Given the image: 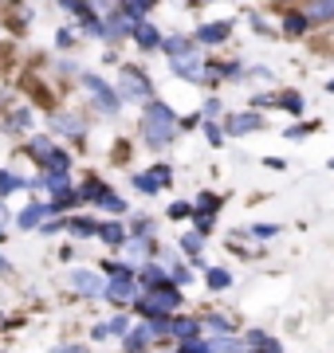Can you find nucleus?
I'll return each mask as SVG.
<instances>
[{
    "mask_svg": "<svg viewBox=\"0 0 334 353\" xmlns=\"http://www.w3.org/2000/svg\"><path fill=\"white\" fill-rule=\"evenodd\" d=\"M141 134H146V141H150L154 150H161V145L173 141V134H177V118H173V110H169L166 102H150V106H146Z\"/></svg>",
    "mask_w": 334,
    "mask_h": 353,
    "instance_id": "f257e3e1",
    "label": "nucleus"
},
{
    "mask_svg": "<svg viewBox=\"0 0 334 353\" xmlns=\"http://www.w3.org/2000/svg\"><path fill=\"white\" fill-rule=\"evenodd\" d=\"M118 94H122L126 102H150V99H154V87H150V79L141 75L138 67H122Z\"/></svg>",
    "mask_w": 334,
    "mask_h": 353,
    "instance_id": "f03ea898",
    "label": "nucleus"
},
{
    "mask_svg": "<svg viewBox=\"0 0 334 353\" xmlns=\"http://www.w3.org/2000/svg\"><path fill=\"white\" fill-rule=\"evenodd\" d=\"M67 283L79 290V294H87V299H95L99 290H103V279L95 275V271H87V267H79V271H71L67 275Z\"/></svg>",
    "mask_w": 334,
    "mask_h": 353,
    "instance_id": "7ed1b4c3",
    "label": "nucleus"
},
{
    "mask_svg": "<svg viewBox=\"0 0 334 353\" xmlns=\"http://www.w3.org/2000/svg\"><path fill=\"white\" fill-rule=\"evenodd\" d=\"M134 294H138V287H134V279L122 275V279H110V287H106V299L115 306H130L134 303Z\"/></svg>",
    "mask_w": 334,
    "mask_h": 353,
    "instance_id": "20e7f679",
    "label": "nucleus"
},
{
    "mask_svg": "<svg viewBox=\"0 0 334 353\" xmlns=\"http://www.w3.org/2000/svg\"><path fill=\"white\" fill-rule=\"evenodd\" d=\"M169 67H173V75L181 79H201V51H185V55H177V59H169Z\"/></svg>",
    "mask_w": 334,
    "mask_h": 353,
    "instance_id": "39448f33",
    "label": "nucleus"
},
{
    "mask_svg": "<svg viewBox=\"0 0 334 353\" xmlns=\"http://www.w3.org/2000/svg\"><path fill=\"white\" fill-rule=\"evenodd\" d=\"M87 90L95 94V99H99V106H103V114H115V110H118V94H115L110 87H106L103 79H95V75H90V79H87Z\"/></svg>",
    "mask_w": 334,
    "mask_h": 353,
    "instance_id": "423d86ee",
    "label": "nucleus"
},
{
    "mask_svg": "<svg viewBox=\"0 0 334 353\" xmlns=\"http://www.w3.org/2000/svg\"><path fill=\"white\" fill-rule=\"evenodd\" d=\"M141 192H157V189H166L169 185V165H157V169H150V173H141L138 181H134Z\"/></svg>",
    "mask_w": 334,
    "mask_h": 353,
    "instance_id": "0eeeda50",
    "label": "nucleus"
},
{
    "mask_svg": "<svg viewBox=\"0 0 334 353\" xmlns=\"http://www.w3.org/2000/svg\"><path fill=\"white\" fill-rule=\"evenodd\" d=\"M150 303L157 306V314H169V310L181 306V294H177V287H157L154 294H150Z\"/></svg>",
    "mask_w": 334,
    "mask_h": 353,
    "instance_id": "6e6552de",
    "label": "nucleus"
},
{
    "mask_svg": "<svg viewBox=\"0 0 334 353\" xmlns=\"http://www.w3.org/2000/svg\"><path fill=\"white\" fill-rule=\"evenodd\" d=\"M169 334L181 341H201V322L197 318H177L173 326H169Z\"/></svg>",
    "mask_w": 334,
    "mask_h": 353,
    "instance_id": "1a4fd4ad",
    "label": "nucleus"
},
{
    "mask_svg": "<svg viewBox=\"0 0 334 353\" xmlns=\"http://www.w3.org/2000/svg\"><path fill=\"white\" fill-rule=\"evenodd\" d=\"M134 39H138V48H157V43H161V36H157V28L150 24V20H138V24H134Z\"/></svg>",
    "mask_w": 334,
    "mask_h": 353,
    "instance_id": "9d476101",
    "label": "nucleus"
},
{
    "mask_svg": "<svg viewBox=\"0 0 334 353\" xmlns=\"http://www.w3.org/2000/svg\"><path fill=\"white\" fill-rule=\"evenodd\" d=\"M28 157H36L39 165H52V157H55V145L48 138H32L28 141Z\"/></svg>",
    "mask_w": 334,
    "mask_h": 353,
    "instance_id": "9b49d317",
    "label": "nucleus"
},
{
    "mask_svg": "<svg viewBox=\"0 0 334 353\" xmlns=\"http://www.w3.org/2000/svg\"><path fill=\"white\" fill-rule=\"evenodd\" d=\"M43 216H52V204H32V208L20 212L16 224H20V228H39V224H43Z\"/></svg>",
    "mask_w": 334,
    "mask_h": 353,
    "instance_id": "f8f14e48",
    "label": "nucleus"
},
{
    "mask_svg": "<svg viewBox=\"0 0 334 353\" xmlns=\"http://www.w3.org/2000/svg\"><path fill=\"white\" fill-rule=\"evenodd\" d=\"M99 236H103V240L110 243V248H126V240H130L126 228H122V224H103V228H99Z\"/></svg>",
    "mask_w": 334,
    "mask_h": 353,
    "instance_id": "ddd939ff",
    "label": "nucleus"
},
{
    "mask_svg": "<svg viewBox=\"0 0 334 353\" xmlns=\"http://www.w3.org/2000/svg\"><path fill=\"white\" fill-rule=\"evenodd\" d=\"M52 126L59 130V134H71V138H75V134H83V126H87V122H83L79 114H63V118H55Z\"/></svg>",
    "mask_w": 334,
    "mask_h": 353,
    "instance_id": "4468645a",
    "label": "nucleus"
},
{
    "mask_svg": "<svg viewBox=\"0 0 334 353\" xmlns=\"http://www.w3.org/2000/svg\"><path fill=\"white\" fill-rule=\"evenodd\" d=\"M259 126H264V118H259V114H240V118H232V122H228L232 134H248V130H259Z\"/></svg>",
    "mask_w": 334,
    "mask_h": 353,
    "instance_id": "2eb2a0df",
    "label": "nucleus"
},
{
    "mask_svg": "<svg viewBox=\"0 0 334 353\" xmlns=\"http://www.w3.org/2000/svg\"><path fill=\"white\" fill-rule=\"evenodd\" d=\"M43 189L59 192V196H67V189H71V176L67 173H43Z\"/></svg>",
    "mask_w": 334,
    "mask_h": 353,
    "instance_id": "dca6fc26",
    "label": "nucleus"
},
{
    "mask_svg": "<svg viewBox=\"0 0 334 353\" xmlns=\"http://www.w3.org/2000/svg\"><path fill=\"white\" fill-rule=\"evenodd\" d=\"M248 345H252L256 353H275V350H279V345H275V338L259 334V330H256V334H248Z\"/></svg>",
    "mask_w": 334,
    "mask_h": 353,
    "instance_id": "f3484780",
    "label": "nucleus"
},
{
    "mask_svg": "<svg viewBox=\"0 0 334 353\" xmlns=\"http://www.w3.org/2000/svg\"><path fill=\"white\" fill-rule=\"evenodd\" d=\"M224 36H228V24H205L197 32V39H205V43H220Z\"/></svg>",
    "mask_w": 334,
    "mask_h": 353,
    "instance_id": "a211bd4d",
    "label": "nucleus"
},
{
    "mask_svg": "<svg viewBox=\"0 0 334 353\" xmlns=\"http://www.w3.org/2000/svg\"><path fill=\"white\" fill-rule=\"evenodd\" d=\"M150 341H154V338H150V326H146V330H134V334L126 338V350H130V353H141Z\"/></svg>",
    "mask_w": 334,
    "mask_h": 353,
    "instance_id": "6ab92c4d",
    "label": "nucleus"
},
{
    "mask_svg": "<svg viewBox=\"0 0 334 353\" xmlns=\"http://www.w3.org/2000/svg\"><path fill=\"white\" fill-rule=\"evenodd\" d=\"M185 51H193V43L185 36H173V39H166V55L169 59H177V55H185Z\"/></svg>",
    "mask_w": 334,
    "mask_h": 353,
    "instance_id": "aec40b11",
    "label": "nucleus"
},
{
    "mask_svg": "<svg viewBox=\"0 0 334 353\" xmlns=\"http://www.w3.org/2000/svg\"><path fill=\"white\" fill-rule=\"evenodd\" d=\"M24 185H28V181H20V176H16V173H8V169L0 173V196H8V192L24 189Z\"/></svg>",
    "mask_w": 334,
    "mask_h": 353,
    "instance_id": "412c9836",
    "label": "nucleus"
},
{
    "mask_svg": "<svg viewBox=\"0 0 334 353\" xmlns=\"http://www.w3.org/2000/svg\"><path fill=\"white\" fill-rule=\"evenodd\" d=\"M303 28H307V16H299V12H287V16H283V32H287V36H299Z\"/></svg>",
    "mask_w": 334,
    "mask_h": 353,
    "instance_id": "4be33fe9",
    "label": "nucleus"
},
{
    "mask_svg": "<svg viewBox=\"0 0 334 353\" xmlns=\"http://www.w3.org/2000/svg\"><path fill=\"white\" fill-rule=\"evenodd\" d=\"M141 287H150V290L166 287V275H161L157 267H146V271H141Z\"/></svg>",
    "mask_w": 334,
    "mask_h": 353,
    "instance_id": "5701e85b",
    "label": "nucleus"
},
{
    "mask_svg": "<svg viewBox=\"0 0 334 353\" xmlns=\"http://www.w3.org/2000/svg\"><path fill=\"white\" fill-rule=\"evenodd\" d=\"M126 255H130V259H141V255H150V240H138V236H130V240H126Z\"/></svg>",
    "mask_w": 334,
    "mask_h": 353,
    "instance_id": "b1692460",
    "label": "nucleus"
},
{
    "mask_svg": "<svg viewBox=\"0 0 334 353\" xmlns=\"http://www.w3.org/2000/svg\"><path fill=\"white\" fill-rule=\"evenodd\" d=\"M228 283H232L228 271H220V267H213V271H208V287H213V290H224Z\"/></svg>",
    "mask_w": 334,
    "mask_h": 353,
    "instance_id": "393cba45",
    "label": "nucleus"
},
{
    "mask_svg": "<svg viewBox=\"0 0 334 353\" xmlns=\"http://www.w3.org/2000/svg\"><path fill=\"white\" fill-rule=\"evenodd\" d=\"M99 204H103V208H110V212H126L122 196H115V192H103V196H99Z\"/></svg>",
    "mask_w": 334,
    "mask_h": 353,
    "instance_id": "a878e982",
    "label": "nucleus"
},
{
    "mask_svg": "<svg viewBox=\"0 0 334 353\" xmlns=\"http://www.w3.org/2000/svg\"><path fill=\"white\" fill-rule=\"evenodd\" d=\"M307 16H311V20H331V16H334V4H311Z\"/></svg>",
    "mask_w": 334,
    "mask_h": 353,
    "instance_id": "bb28decb",
    "label": "nucleus"
},
{
    "mask_svg": "<svg viewBox=\"0 0 334 353\" xmlns=\"http://www.w3.org/2000/svg\"><path fill=\"white\" fill-rule=\"evenodd\" d=\"M213 350H217V353H240V341H236V338H217V341H213Z\"/></svg>",
    "mask_w": 334,
    "mask_h": 353,
    "instance_id": "cd10ccee",
    "label": "nucleus"
},
{
    "mask_svg": "<svg viewBox=\"0 0 334 353\" xmlns=\"http://www.w3.org/2000/svg\"><path fill=\"white\" fill-rule=\"evenodd\" d=\"M67 228H71L75 236H95V232H99V228L90 224V220H71V224H67Z\"/></svg>",
    "mask_w": 334,
    "mask_h": 353,
    "instance_id": "c85d7f7f",
    "label": "nucleus"
},
{
    "mask_svg": "<svg viewBox=\"0 0 334 353\" xmlns=\"http://www.w3.org/2000/svg\"><path fill=\"white\" fill-rule=\"evenodd\" d=\"M181 248H185L189 255H197V252H201V236H197V232H189V236H181Z\"/></svg>",
    "mask_w": 334,
    "mask_h": 353,
    "instance_id": "c756f323",
    "label": "nucleus"
},
{
    "mask_svg": "<svg viewBox=\"0 0 334 353\" xmlns=\"http://www.w3.org/2000/svg\"><path fill=\"white\" fill-rule=\"evenodd\" d=\"M283 106H287V110H291V114H303V99H299V94H295V90H291V94H283Z\"/></svg>",
    "mask_w": 334,
    "mask_h": 353,
    "instance_id": "7c9ffc66",
    "label": "nucleus"
},
{
    "mask_svg": "<svg viewBox=\"0 0 334 353\" xmlns=\"http://www.w3.org/2000/svg\"><path fill=\"white\" fill-rule=\"evenodd\" d=\"M169 216H173V220H185V216H193V208L185 201H177V204H169Z\"/></svg>",
    "mask_w": 334,
    "mask_h": 353,
    "instance_id": "2f4dec72",
    "label": "nucleus"
},
{
    "mask_svg": "<svg viewBox=\"0 0 334 353\" xmlns=\"http://www.w3.org/2000/svg\"><path fill=\"white\" fill-rule=\"evenodd\" d=\"M118 12H122V16H146V12H150V4H122Z\"/></svg>",
    "mask_w": 334,
    "mask_h": 353,
    "instance_id": "473e14b6",
    "label": "nucleus"
},
{
    "mask_svg": "<svg viewBox=\"0 0 334 353\" xmlns=\"http://www.w3.org/2000/svg\"><path fill=\"white\" fill-rule=\"evenodd\" d=\"M181 353H208V345H205V341H185Z\"/></svg>",
    "mask_w": 334,
    "mask_h": 353,
    "instance_id": "72a5a7b5",
    "label": "nucleus"
},
{
    "mask_svg": "<svg viewBox=\"0 0 334 353\" xmlns=\"http://www.w3.org/2000/svg\"><path fill=\"white\" fill-rule=\"evenodd\" d=\"M8 126H12V130L28 126V110H16V118H12V122H8Z\"/></svg>",
    "mask_w": 334,
    "mask_h": 353,
    "instance_id": "f704fd0d",
    "label": "nucleus"
},
{
    "mask_svg": "<svg viewBox=\"0 0 334 353\" xmlns=\"http://www.w3.org/2000/svg\"><path fill=\"white\" fill-rule=\"evenodd\" d=\"M275 232H279L275 224H259V228H256V236H275Z\"/></svg>",
    "mask_w": 334,
    "mask_h": 353,
    "instance_id": "c9c22d12",
    "label": "nucleus"
},
{
    "mask_svg": "<svg viewBox=\"0 0 334 353\" xmlns=\"http://www.w3.org/2000/svg\"><path fill=\"white\" fill-rule=\"evenodd\" d=\"M189 279H193V275H189L185 267H177V271H173V283H189Z\"/></svg>",
    "mask_w": 334,
    "mask_h": 353,
    "instance_id": "e433bc0d",
    "label": "nucleus"
},
{
    "mask_svg": "<svg viewBox=\"0 0 334 353\" xmlns=\"http://www.w3.org/2000/svg\"><path fill=\"white\" fill-rule=\"evenodd\" d=\"M208 141H213V145H220V126H213V122H208Z\"/></svg>",
    "mask_w": 334,
    "mask_h": 353,
    "instance_id": "4c0bfd02",
    "label": "nucleus"
},
{
    "mask_svg": "<svg viewBox=\"0 0 334 353\" xmlns=\"http://www.w3.org/2000/svg\"><path fill=\"white\" fill-rule=\"evenodd\" d=\"M55 353H87V345H63V350H55Z\"/></svg>",
    "mask_w": 334,
    "mask_h": 353,
    "instance_id": "58836bf2",
    "label": "nucleus"
},
{
    "mask_svg": "<svg viewBox=\"0 0 334 353\" xmlns=\"http://www.w3.org/2000/svg\"><path fill=\"white\" fill-rule=\"evenodd\" d=\"M331 90H334V79H331Z\"/></svg>",
    "mask_w": 334,
    "mask_h": 353,
    "instance_id": "ea45409f",
    "label": "nucleus"
},
{
    "mask_svg": "<svg viewBox=\"0 0 334 353\" xmlns=\"http://www.w3.org/2000/svg\"><path fill=\"white\" fill-rule=\"evenodd\" d=\"M331 169H334V161H331Z\"/></svg>",
    "mask_w": 334,
    "mask_h": 353,
    "instance_id": "a19ab883",
    "label": "nucleus"
}]
</instances>
